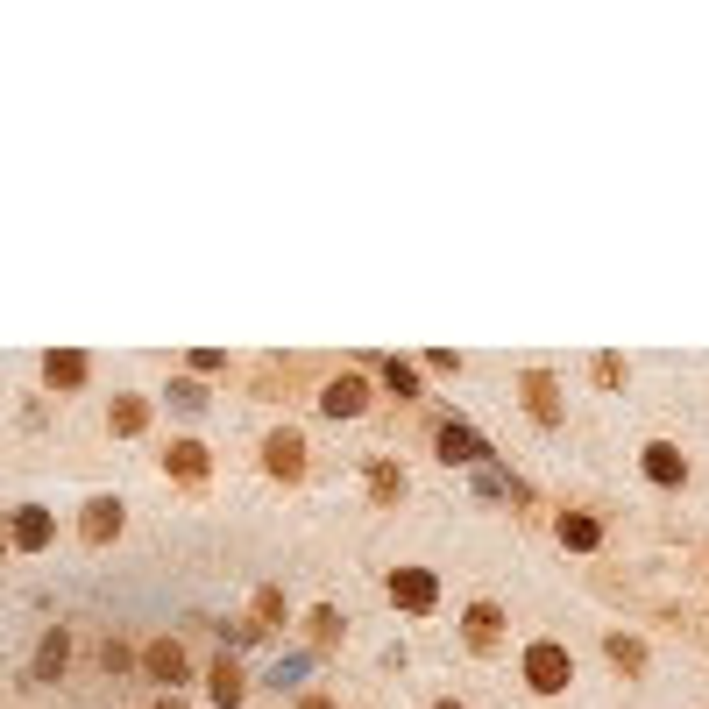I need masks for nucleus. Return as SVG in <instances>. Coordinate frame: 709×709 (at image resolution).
I'll use <instances>...</instances> for the list:
<instances>
[{"mask_svg": "<svg viewBox=\"0 0 709 709\" xmlns=\"http://www.w3.org/2000/svg\"><path fill=\"white\" fill-rule=\"evenodd\" d=\"M525 681H532L539 695H561V688L575 681V660H568V646H554V639H539V646L525 653Z\"/></svg>", "mask_w": 709, "mask_h": 709, "instance_id": "nucleus-1", "label": "nucleus"}, {"mask_svg": "<svg viewBox=\"0 0 709 709\" xmlns=\"http://www.w3.org/2000/svg\"><path fill=\"white\" fill-rule=\"evenodd\" d=\"M390 596H398L405 610H433V575L426 568H398L390 575Z\"/></svg>", "mask_w": 709, "mask_h": 709, "instance_id": "nucleus-2", "label": "nucleus"}, {"mask_svg": "<svg viewBox=\"0 0 709 709\" xmlns=\"http://www.w3.org/2000/svg\"><path fill=\"white\" fill-rule=\"evenodd\" d=\"M320 405H327L334 419H355V412L369 405V383H362V376H341V383H327V398H320Z\"/></svg>", "mask_w": 709, "mask_h": 709, "instance_id": "nucleus-3", "label": "nucleus"}, {"mask_svg": "<svg viewBox=\"0 0 709 709\" xmlns=\"http://www.w3.org/2000/svg\"><path fill=\"white\" fill-rule=\"evenodd\" d=\"M142 667H149V681H185V646H171V639H156L149 653H142Z\"/></svg>", "mask_w": 709, "mask_h": 709, "instance_id": "nucleus-4", "label": "nucleus"}, {"mask_svg": "<svg viewBox=\"0 0 709 709\" xmlns=\"http://www.w3.org/2000/svg\"><path fill=\"white\" fill-rule=\"evenodd\" d=\"M440 454H447V461H490L483 433H468V426H440Z\"/></svg>", "mask_w": 709, "mask_h": 709, "instance_id": "nucleus-5", "label": "nucleus"}, {"mask_svg": "<svg viewBox=\"0 0 709 709\" xmlns=\"http://www.w3.org/2000/svg\"><path fill=\"white\" fill-rule=\"evenodd\" d=\"M114 532H121V504H114V497H93V504H86V539L107 546Z\"/></svg>", "mask_w": 709, "mask_h": 709, "instance_id": "nucleus-6", "label": "nucleus"}, {"mask_svg": "<svg viewBox=\"0 0 709 709\" xmlns=\"http://www.w3.org/2000/svg\"><path fill=\"white\" fill-rule=\"evenodd\" d=\"M164 468H171L178 483H199V476H206V447H199V440H178V447L164 454Z\"/></svg>", "mask_w": 709, "mask_h": 709, "instance_id": "nucleus-7", "label": "nucleus"}, {"mask_svg": "<svg viewBox=\"0 0 709 709\" xmlns=\"http://www.w3.org/2000/svg\"><path fill=\"white\" fill-rule=\"evenodd\" d=\"M305 468V440L298 433H270V476H298Z\"/></svg>", "mask_w": 709, "mask_h": 709, "instance_id": "nucleus-8", "label": "nucleus"}, {"mask_svg": "<svg viewBox=\"0 0 709 709\" xmlns=\"http://www.w3.org/2000/svg\"><path fill=\"white\" fill-rule=\"evenodd\" d=\"M15 546H29V554H36V546H50V511H43V504H22V518H15Z\"/></svg>", "mask_w": 709, "mask_h": 709, "instance_id": "nucleus-9", "label": "nucleus"}, {"mask_svg": "<svg viewBox=\"0 0 709 709\" xmlns=\"http://www.w3.org/2000/svg\"><path fill=\"white\" fill-rule=\"evenodd\" d=\"M646 476H653V483H681L688 468H681V454H674L667 440H653V447H646Z\"/></svg>", "mask_w": 709, "mask_h": 709, "instance_id": "nucleus-10", "label": "nucleus"}, {"mask_svg": "<svg viewBox=\"0 0 709 709\" xmlns=\"http://www.w3.org/2000/svg\"><path fill=\"white\" fill-rule=\"evenodd\" d=\"M596 539H603V525H596V518H582V511H568V518H561V546H575V554H589Z\"/></svg>", "mask_w": 709, "mask_h": 709, "instance_id": "nucleus-11", "label": "nucleus"}, {"mask_svg": "<svg viewBox=\"0 0 709 709\" xmlns=\"http://www.w3.org/2000/svg\"><path fill=\"white\" fill-rule=\"evenodd\" d=\"M43 376H50L57 390H78V383H86V355H50Z\"/></svg>", "mask_w": 709, "mask_h": 709, "instance_id": "nucleus-12", "label": "nucleus"}, {"mask_svg": "<svg viewBox=\"0 0 709 709\" xmlns=\"http://www.w3.org/2000/svg\"><path fill=\"white\" fill-rule=\"evenodd\" d=\"M213 702L220 709H242V667H227V660L213 667Z\"/></svg>", "mask_w": 709, "mask_h": 709, "instance_id": "nucleus-13", "label": "nucleus"}, {"mask_svg": "<svg viewBox=\"0 0 709 709\" xmlns=\"http://www.w3.org/2000/svg\"><path fill=\"white\" fill-rule=\"evenodd\" d=\"M305 674H312V653H291V660H277V667H270L263 681H270V688H298Z\"/></svg>", "mask_w": 709, "mask_h": 709, "instance_id": "nucleus-14", "label": "nucleus"}, {"mask_svg": "<svg viewBox=\"0 0 709 709\" xmlns=\"http://www.w3.org/2000/svg\"><path fill=\"white\" fill-rule=\"evenodd\" d=\"M497 639V603H476L468 610V646H490Z\"/></svg>", "mask_w": 709, "mask_h": 709, "instance_id": "nucleus-15", "label": "nucleus"}, {"mask_svg": "<svg viewBox=\"0 0 709 709\" xmlns=\"http://www.w3.org/2000/svg\"><path fill=\"white\" fill-rule=\"evenodd\" d=\"M64 653H71V639H64V632H50V639H43V653H36V674L50 681V674L64 667Z\"/></svg>", "mask_w": 709, "mask_h": 709, "instance_id": "nucleus-16", "label": "nucleus"}, {"mask_svg": "<svg viewBox=\"0 0 709 709\" xmlns=\"http://www.w3.org/2000/svg\"><path fill=\"white\" fill-rule=\"evenodd\" d=\"M142 419H149L142 398H121V405H114V433H142Z\"/></svg>", "mask_w": 709, "mask_h": 709, "instance_id": "nucleus-17", "label": "nucleus"}, {"mask_svg": "<svg viewBox=\"0 0 709 709\" xmlns=\"http://www.w3.org/2000/svg\"><path fill=\"white\" fill-rule=\"evenodd\" d=\"M610 660H617V667H646V646H639V639H610Z\"/></svg>", "mask_w": 709, "mask_h": 709, "instance_id": "nucleus-18", "label": "nucleus"}, {"mask_svg": "<svg viewBox=\"0 0 709 709\" xmlns=\"http://www.w3.org/2000/svg\"><path fill=\"white\" fill-rule=\"evenodd\" d=\"M525 390H532V412H539V419H554V383H546V376H532Z\"/></svg>", "mask_w": 709, "mask_h": 709, "instance_id": "nucleus-19", "label": "nucleus"}, {"mask_svg": "<svg viewBox=\"0 0 709 709\" xmlns=\"http://www.w3.org/2000/svg\"><path fill=\"white\" fill-rule=\"evenodd\" d=\"M383 376H390V390H398V398H412V390H419V376H412L405 362H383Z\"/></svg>", "mask_w": 709, "mask_h": 709, "instance_id": "nucleus-20", "label": "nucleus"}, {"mask_svg": "<svg viewBox=\"0 0 709 709\" xmlns=\"http://www.w3.org/2000/svg\"><path fill=\"white\" fill-rule=\"evenodd\" d=\"M171 405H178V412H199L206 390H199V383H171Z\"/></svg>", "mask_w": 709, "mask_h": 709, "instance_id": "nucleus-21", "label": "nucleus"}, {"mask_svg": "<svg viewBox=\"0 0 709 709\" xmlns=\"http://www.w3.org/2000/svg\"><path fill=\"white\" fill-rule=\"evenodd\" d=\"M149 709H185V702H149Z\"/></svg>", "mask_w": 709, "mask_h": 709, "instance_id": "nucleus-22", "label": "nucleus"}, {"mask_svg": "<svg viewBox=\"0 0 709 709\" xmlns=\"http://www.w3.org/2000/svg\"><path fill=\"white\" fill-rule=\"evenodd\" d=\"M305 709H334V702H305Z\"/></svg>", "mask_w": 709, "mask_h": 709, "instance_id": "nucleus-23", "label": "nucleus"}, {"mask_svg": "<svg viewBox=\"0 0 709 709\" xmlns=\"http://www.w3.org/2000/svg\"><path fill=\"white\" fill-rule=\"evenodd\" d=\"M440 709H461V702H440Z\"/></svg>", "mask_w": 709, "mask_h": 709, "instance_id": "nucleus-24", "label": "nucleus"}]
</instances>
